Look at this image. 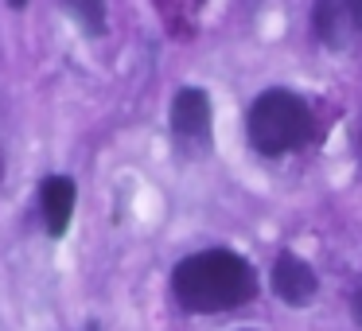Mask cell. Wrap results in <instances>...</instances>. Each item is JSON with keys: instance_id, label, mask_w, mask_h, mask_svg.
<instances>
[{"instance_id": "4", "label": "cell", "mask_w": 362, "mask_h": 331, "mask_svg": "<svg viewBox=\"0 0 362 331\" xmlns=\"http://www.w3.org/2000/svg\"><path fill=\"white\" fill-rule=\"evenodd\" d=\"M172 133L180 141H206L211 137V98L199 86H183L172 102Z\"/></svg>"}, {"instance_id": "11", "label": "cell", "mask_w": 362, "mask_h": 331, "mask_svg": "<svg viewBox=\"0 0 362 331\" xmlns=\"http://www.w3.org/2000/svg\"><path fill=\"white\" fill-rule=\"evenodd\" d=\"M86 331H98V323H86Z\"/></svg>"}, {"instance_id": "9", "label": "cell", "mask_w": 362, "mask_h": 331, "mask_svg": "<svg viewBox=\"0 0 362 331\" xmlns=\"http://www.w3.org/2000/svg\"><path fill=\"white\" fill-rule=\"evenodd\" d=\"M351 4V16H354V28L362 32V0H346Z\"/></svg>"}, {"instance_id": "6", "label": "cell", "mask_w": 362, "mask_h": 331, "mask_svg": "<svg viewBox=\"0 0 362 331\" xmlns=\"http://www.w3.org/2000/svg\"><path fill=\"white\" fill-rule=\"evenodd\" d=\"M312 28H315L323 47H335V51L346 47V35H351V28H354L351 4H346V0H315Z\"/></svg>"}, {"instance_id": "2", "label": "cell", "mask_w": 362, "mask_h": 331, "mask_svg": "<svg viewBox=\"0 0 362 331\" xmlns=\"http://www.w3.org/2000/svg\"><path fill=\"white\" fill-rule=\"evenodd\" d=\"M245 133H250V144L261 156H284V152L308 144V137H312V110L292 90H281V86L265 90L250 105Z\"/></svg>"}, {"instance_id": "8", "label": "cell", "mask_w": 362, "mask_h": 331, "mask_svg": "<svg viewBox=\"0 0 362 331\" xmlns=\"http://www.w3.org/2000/svg\"><path fill=\"white\" fill-rule=\"evenodd\" d=\"M351 315H354V323L362 327V284L354 289V296H351Z\"/></svg>"}, {"instance_id": "10", "label": "cell", "mask_w": 362, "mask_h": 331, "mask_svg": "<svg viewBox=\"0 0 362 331\" xmlns=\"http://www.w3.org/2000/svg\"><path fill=\"white\" fill-rule=\"evenodd\" d=\"M8 4H12V8H24V4H28V0H8Z\"/></svg>"}, {"instance_id": "3", "label": "cell", "mask_w": 362, "mask_h": 331, "mask_svg": "<svg viewBox=\"0 0 362 331\" xmlns=\"http://www.w3.org/2000/svg\"><path fill=\"white\" fill-rule=\"evenodd\" d=\"M273 292L284 300V304L292 308H304L312 304L315 289H320V281H315L312 265H308L304 257H296V253H281V257L273 261Z\"/></svg>"}, {"instance_id": "5", "label": "cell", "mask_w": 362, "mask_h": 331, "mask_svg": "<svg viewBox=\"0 0 362 331\" xmlns=\"http://www.w3.org/2000/svg\"><path fill=\"white\" fill-rule=\"evenodd\" d=\"M74 180L71 175H47L40 183V207H43V222H47V234L51 238H63L71 230V219H74Z\"/></svg>"}, {"instance_id": "1", "label": "cell", "mask_w": 362, "mask_h": 331, "mask_svg": "<svg viewBox=\"0 0 362 331\" xmlns=\"http://www.w3.org/2000/svg\"><path fill=\"white\" fill-rule=\"evenodd\" d=\"M172 296L183 312L195 315L230 312V308H242L257 296V273L234 250H203L175 265Z\"/></svg>"}, {"instance_id": "7", "label": "cell", "mask_w": 362, "mask_h": 331, "mask_svg": "<svg viewBox=\"0 0 362 331\" xmlns=\"http://www.w3.org/2000/svg\"><path fill=\"white\" fill-rule=\"evenodd\" d=\"M63 4L71 8V16L78 20L90 35H102L105 32V4H102V0H63Z\"/></svg>"}]
</instances>
